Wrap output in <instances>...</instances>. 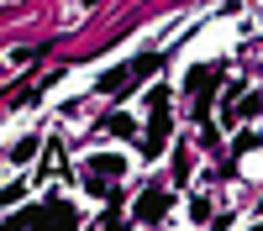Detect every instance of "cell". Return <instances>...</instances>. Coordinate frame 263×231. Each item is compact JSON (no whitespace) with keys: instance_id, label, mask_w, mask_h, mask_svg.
<instances>
[{"instance_id":"6da1fadb","label":"cell","mask_w":263,"mask_h":231,"mask_svg":"<svg viewBox=\"0 0 263 231\" xmlns=\"http://www.w3.org/2000/svg\"><path fill=\"white\" fill-rule=\"evenodd\" d=\"M84 168H90V174H84L90 195H111V189H116V179L126 174V163H121V158H90Z\"/></svg>"},{"instance_id":"7a4b0ae2","label":"cell","mask_w":263,"mask_h":231,"mask_svg":"<svg viewBox=\"0 0 263 231\" xmlns=\"http://www.w3.org/2000/svg\"><path fill=\"white\" fill-rule=\"evenodd\" d=\"M216 79H221V69H216V63H205V69H190L184 90H190V100H195V116L211 111V90H216Z\"/></svg>"},{"instance_id":"3957f363","label":"cell","mask_w":263,"mask_h":231,"mask_svg":"<svg viewBox=\"0 0 263 231\" xmlns=\"http://www.w3.org/2000/svg\"><path fill=\"white\" fill-rule=\"evenodd\" d=\"M79 216L63 200H48V205H37V210H27V216H16L11 226H74Z\"/></svg>"},{"instance_id":"277c9868","label":"cell","mask_w":263,"mask_h":231,"mask_svg":"<svg viewBox=\"0 0 263 231\" xmlns=\"http://www.w3.org/2000/svg\"><path fill=\"white\" fill-rule=\"evenodd\" d=\"M163 210H168V189H147V195L137 200V221L153 226V221H163Z\"/></svg>"},{"instance_id":"5b68a950","label":"cell","mask_w":263,"mask_h":231,"mask_svg":"<svg viewBox=\"0 0 263 231\" xmlns=\"http://www.w3.org/2000/svg\"><path fill=\"white\" fill-rule=\"evenodd\" d=\"M168 126H174L168 111H153V132H147V142H142V147H147V158H158L163 147H168Z\"/></svg>"},{"instance_id":"8992f818","label":"cell","mask_w":263,"mask_h":231,"mask_svg":"<svg viewBox=\"0 0 263 231\" xmlns=\"http://www.w3.org/2000/svg\"><path fill=\"white\" fill-rule=\"evenodd\" d=\"M132 79H142V74H137V63H132V69H111V74L100 79V90H105V95H126V90H132Z\"/></svg>"},{"instance_id":"52a82bcc","label":"cell","mask_w":263,"mask_h":231,"mask_svg":"<svg viewBox=\"0 0 263 231\" xmlns=\"http://www.w3.org/2000/svg\"><path fill=\"white\" fill-rule=\"evenodd\" d=\"M100 126H105L111 137H132V132H137V126H132V116H105Z\"/></svg>"},{"instance_id":"ba28073f","label":"cell","mask_w":263,"mask_h":231,"mask_svg":"<svg viewBox=\"0 0 263 231\" xmlns=\"http://www.w3.org/2000/svg\"><path fill=\"white\" fill-rule=\"evenodd\" d=\"M32 153H37V142H32V137H27V142H16V147H11V163H27V158H32Z\"/></svg>"},{"instance_id":"9c48e42d","label":"cell","mask_w":263,"mask_h":231,"mask_svg":"<svg viewBox=\"0 0 263 231\" xmlns=\"http://www.w3.org/2000/svg\"><path fill=\"white\" fill-rule=\"evenodd\" d=\"M237 111H242V116H258V111H263V95H242V100H237Z\"/></svg>"},{"instance_id":"30bf717a","label":"cell","mask_w":263,"mask_h":231,"mask_svg":"<svg viewBox=\"0 0 263 231\" xmlns=\"http://www.w3.org/2000/svg\"><path fill=\"white\" fill-rule=\"evenodd\" d=\"M147 105H153V111H168V90H163V84H158V90L147 95Z\"/></svg>"}]
</instances>
